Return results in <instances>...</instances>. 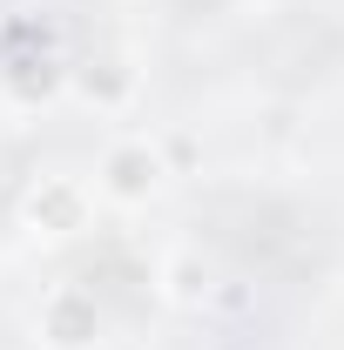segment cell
I'll return each instance as SVG.
<instances>
[{
	"instance_id": "cell-1",
	"label": "cell",
	"mask_w": 344,
	"mask_h": 350,
	"mask_svg": "<svg viewBox=\"0 0 344 350\" xmlns=\"http://www.w3.org/2000/svg\"><path fill=\"white\" fill-rule=\"evenodd\" d=\"M142 182H156V162L122 155V162H115V189H122V196H142Z\"/></svg>"
}]
</instances>
